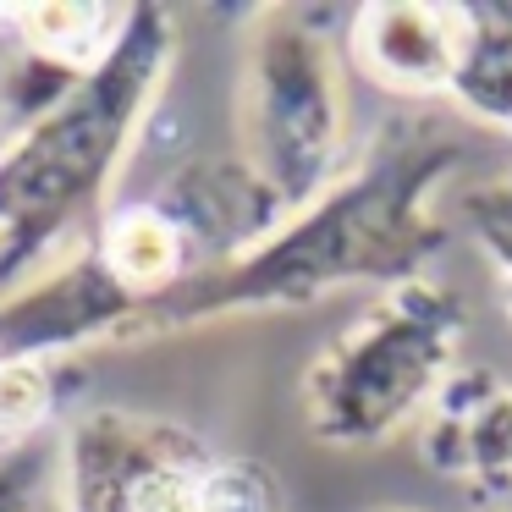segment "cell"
<instances>
[{"instance_id":"5","label":"cell","mask_w":512,"mask_h":512,"mask_svg":"<svg viewBox=\"0 0 512 512\" xmlns=\"http://www.w3.org/2000/svg\"><path fill=\"white\" fill-rule=\"evenodd\" d=\"M221 452L138 408H83L61 424L67 512H210Z\"/></svg>"},{"instance_id":"14","label":"cell","mask_w":512,"mask_h":512,"mask_svg":"<svg viewBox=\"0 0 512 512\" xmlns=\"http://www.w3.org/2000/svg\"><path fill=\"white\" fill-rule=\"evenodd\" d=\"M12 12H17V6H0V39L12 34Z\"/></svg>"},{"instance_id":"4","label":"cell","mask_w":512,"mask_h":512,"mask_svg":"<svg viewBox=\"0 0 512 512\" xmlns=\"http://www.w3.org/2000/svg\"><path fill=\"white\" fill-rule=\"evenodd\" d=\"M243 160L281 204L303 210L347 166V89L342 56L314 6H254L243 17L237 72Z\"/></svg>"},{"instance_id":"2","label":"cell","mask_w":512,"mask_h":512,"mask_svg":"<svg viewBox=\"0 0 512 512\" xmlns=\"http://www.w3.org/2000/svg\"><path fill=\"white\" fill-rule=\"evenodd\" d=\"M177 12L133 6L111 61L50 116L0 138V292L39 276L94 221L177 67Z\"/></svg>"},{"instance_id":"17","label":"cell","mask_w":512,"mask_h":512,"mask_svg":"<svg viewBox=\"0 0 512 512\" xmlns=\"http://www.w3.org/2000/svg\"><path fill=\"white\" fill-rule=\"evenodd\" d=\"M479 512H507V507H479Z\"/></svg>"},{"instance_id":"10","label":"cell","mask_w":512,"mask_h":512,"mask_svg":"<svg viewBox=\"0 0 512 512\" xmlns=\"http://www.w3.org/2000/svg\"><path fill=\"white\" fill-rule=\"evenodd\" d=\"M94 248L111 265V276L122 281L133 298H144V309L166 292H177L188 276H199V259H193L182 226L160 210L155 199L144 204H122V210L100 215V232Z\"/></svg>"},{"instance_id":"13","label":"cell","mask_w":512,"mask_h":512,"mask_svg":"<svg viewBox=\"0 0 512 512\" xmlns=\"http://www.w3.org/2000/svg\"><path fill=\"white\" fill-rule=\"evenodd\" d=\"M463 215H468V232H474L479 254H485L490 276H496V287H501L507 320H512V171L479 182L463 199Z\"/></svg>"},{"instance_id":"12","label":"cell","mask_w":512,"mask_h":512,"mask_svg":"<svg viewBox=\"0 0 512 512\" xmlns=\"http://www.w3.org/2000/svg\"><path fill=\"white\" fill-rule=\"evenodd\" d=\"M0 512H67V490H61V430L0 452Z\"/></svg>"},{"instance_id":"11","label":"cell","mask_w":512,"mask_h":512,"mask_svg":"<svg viewBox=\"0 0 512 512\" xmlns=\"http://www.w3.org/2000/svg\"><path fill=\"white\" fill-rule=\"evenodd\" d=\"M452 105L463 111V122L512 138V0H474L468 6V39L452 83Z\"/></svg>"},{"instance_id":"15","label":"cell","mask_w":512,"mask_h":512,"mask_svg":"<svg viewBox=\"0 0 512 512\" xmlns=\"http://www.w3.org/2000/svg\"><path fill=\"white\" fill-rule=\"evenodd\" d=\"M0 452H12V441H6V424H0Z\"/></svg>"},{"instance_id":"1","label":"cell","mask_w":512,"mask_h":512,"mask_svg":"<svg viewBox=\"0 0 512 512\" xmlns=\"http://www.w3.org/2000/svg\"><path fill=\"white\" fill-rule=\"evenodd\" d=\"M479 155L474 127L435 111H402L364 138L342 177L309 199L303 210L281 215L237 259L188 276L177 292L155 298L133 320L122 347L188 336L243 314L314 309L347 287L391 292L424 276L446 248L452 226L441 215V188Z\"/></svg>"},{"instance_id":"6","label":"cell","mask_w":512,"mask_h":512,"mask_svg":"<svg viewBox=\"0 0 512 512\" xmlns=\"http://www.w3.org/2000/svg\"><path fill=\"white\" fill-rule=\"evenodd\" d=\"M144 298L111 276L100 248H67L56 265L0 292V364H50L89 347H122Z\"/></svg>"},{"instance_id":"9","label":"cell","mask_w":512,"mask_h":512,"mask_svg":"<svg viewBox=\"0 0 512 512\" xmlns=\"http://www.w3.org/2000/svg\"><path fill=\"white\" fill-rule=\"evenodd\" d=\"M155 204L182 226L199 270L221 265V259H237L265 232H276V221L287 215V204L270 193V182L243 155L177 166L166 177V188H155Z\"/></svg>"},{"instance_id":"8","label":"cell","mask_w":512,"mask_h":512,"mask_svg":"<svg viewBox=\"0 0 512 512\" xmlns=\"http://www.w3.org/2000/svg\"><path fill=\"white\" fill-rule=\"evenodd\" d=\"M468 6L457 0H380L347 17V56L369 83L402 100H452L463 67Z\"/></svg>"},{"instance_id":"16","label":"cell","mask_w":512,"mask_h":512,"mask_svg":"<svg viewBox=\"0 0 512 512\" xmlns=\"http://www.w3.org/2000/svg\"><path fill=\"white\" fill-rule=\"evenodd\" d=\"M375 512H413V507H375Z\"/></svg>"},{"instance_id":"7","label":"cell","mask_w":512,"mask_h":512,"mask_svg":"<svg viewBox=\"0 0 512 512\" xmlns=\"http://www.w3.org/2000/svg\"><path fill=\"white\" fill-rule=\"evenodd\" d=\"M419 457L479 507H501L512 496V380L490 364H463L419 419Z\"/></svg>"},{"instance_id":"3","label":"cell","mask_w":512,"mask_h":512,"mask_svg":"<svg viewBox=\"0 0 512 512\" xmlns=\"http://www.w3.org/2000/svg\"><path fill=\"white\" fill-rule=\"evenodd\" d=\"M468 309L452 287L413 276L347 320L298 380L303 430L320 446H380L419 424L463 369Z\"/></svg>"}]
</instances>
